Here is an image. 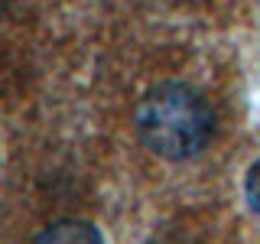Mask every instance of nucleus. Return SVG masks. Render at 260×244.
<instances>
[{
  "label": "nucleus",
  "instance_id": "1",
  "mask_svg": "<svg viewBox=\"0 0 260 244\" xmlns=\"http://www.w3.org/2000/svg\"><path fill=\"white\" fill-rule=\"evenodd\" d=\"M137 137L162 160H195L215 134V111L185 81H159L140 98L134 114Z\"/></svg>",
  "mask_w": 260,
  "mask_h": 244
},
{
  "label": "nucleus",
  "instance_id": "2",
  "mask_svg": "<svg viewBox=\"0 0 260 244\" xmlns=\"http://www.w3.org/2000/svg\"><path fill=\"white\" fill-rule=\"evenodd\" d=\"M32 244H104L101 231L85 218H59L32 238Z\"/></svg>",
  "mask_w": 260,
  "mask_h": 244
},
{
  "label": "nucleus",
  "instance_id": "3",
  "mask_svg": "<svg viewBox=\"0 0 260 244\" xmlns=\"http://www.w3.org/2000/svg\"><path fill=\"white\" fill-rule=\"evenodd\" d=\"M244 195H247V202H250V208L260 215V160L250 166V173H247V182H244Z\"/></svg>",
  "mask_w": 260,
  "mask_h": 244
}]
</instances>
